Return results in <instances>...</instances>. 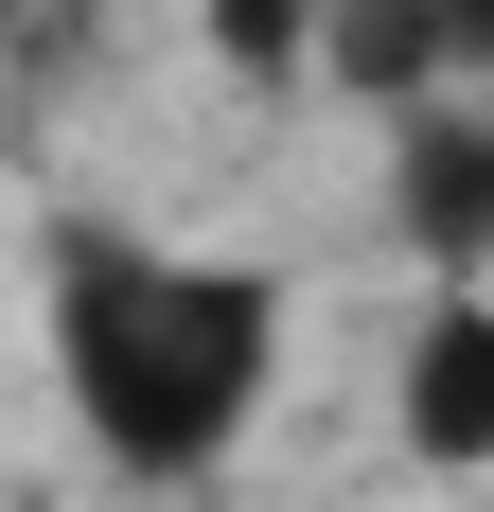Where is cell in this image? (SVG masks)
I'll list each match as a JSON object with an SVG mask.
<instances>
[{
    "instance_id": "5b68a950",
    "label": "cell",
    "mask_w": 494,
    "mask_h": 512,
    "mask_svg": "<svg viewBox=\"0 0 494 512\" xmlns=\"http://www.w3.org/2000/svg\"><path fill=\"white\" fill-rule=\"evenodd\" d=\"M212 71H247V89H283V71H318L336 53V0H195Z\"/></svg>"
},
{
    "instance_id": "277c9868",
    "label": "cell",
    "mask_w": 494,
    "mask_h": 512,
    "mask_svg": "<svg viewBox=\"0 0 494 512\" xmlns=\"http://www.w3.org/2000/svg\"><path fill=\"white\" fill-rule=\"evenodd\" d=\"M459 18L442 0H336V53H318V89H353V106H389V124H424V106H459Z\"/></svg>"
},
{
    "instance_id": "7a4b0ae2",
    "label": "cell",
    "mask_w": 494,
    "mask_h": 512,
    "mask_svg": "<svg viewBox=\"0 0 494 512\" xmlns=\"http://www.w3.org/2000/svg\"><path fill=\"white\" fill-rule=\"evenodd\" d=\"M389 424L424 477H494V283H442L389 354Z\"/></svg>"
},
{
    "instance_id": "8992f818",
    "label": "cell",
    "mask_w": 494,
    "mask_h": 512,
    "mask_svg": "<svg viewBox=\"0 0 494 512\" xmlns=\"http://www.w3.org/2000/svg\"><path fill=\"white\" fill-rule=\"evenodd\" d=\"M442 18H459V53H477V71H494V0H442Z\"/></svg>"
},
{
    "instance_id": "6da1fadb",
    "label": "cell",
    "mask_w": 494,
    "mask_h": 512,
    "mask_svg": "<svg viewBox=\"0 0 494 512\" xmlns=\"http://www.w3.org/2000/svg\"><path fill=\"white\" fill-rule=\"evenodd\" d=\"M36 318H53V389L142 495H195L230 477V442L283 389V283L230 248H159V230H106L71 212L36 248Z\"/></svg>"
},
{
    "instance_id": "3957f363",
    "label": "cell",
    "mask_w": 494,
    "mask_h": 512,
    "mask_svg": "<svg viewBox=\"0 0 494 512\" xmlns=\"http://www.w3.org/2000/svg\"><path fill=\"white\" fill-rule=\"evenodd\" d=\"M389 212L406 248L442 265V283H494V106H424V124H389Z\"/></svg>"
}]
</instances>
